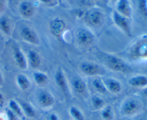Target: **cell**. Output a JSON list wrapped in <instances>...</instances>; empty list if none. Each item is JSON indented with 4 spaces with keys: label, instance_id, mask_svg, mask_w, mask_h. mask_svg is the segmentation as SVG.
I'll use <instances>...</instances> for the list:
<instances>
[{
    "label": "cell",
    "instance_id": "obj_1",
    "mask_svg": "<svg viewBox=\"0 0 147 120\" xmlns=\"http://www.w3.org/2000/svg\"><path fill=\"white\" fill-rule=\"evenodd\" d=\"M129 59L134 62L147 61V34H144L135 40L128 49Z\"/></svg>",
    "mask_w": 147,
    "mask_h": 120
},
{
    "label": "cell",
    "instance_id": "obj_2",
    "mask_svg": "<svg viewBox=\"0 0 147 120\" xmlns=\"http://www.w3.org/2000/svg\"><path fill=\"white\" fill-rule=\"evenodd\" d=\"M142 109V103L134 97H126L120 107V113L123 117H132L137 115Z\"/></svg>",
    "mask_w": 147,
    "mask_h": 120
},
{
    "label": "cell",
    "instance_id": "obj_3",
    "mask_svg": "<svg viewBox=\"0 0 147 120\" xmlns=\"http://www.w3.org/2000/svg\"><path fill=\"white\" fill-rule=\"evenodd\" d=\"M105 64L109 69L116 72L127 74L132 71V68L125 60L112 54H108L105 57Z\"/></svg>",
    "mask_w": 147,
    "mask_h": 120
},
{
    "label": "cell",
    "instance_id": "obj_4",
    "mask_svg": "<svg viewBox=\"0 0 147 120\" xmlns=\"http://www.w3.org/2000/svg\"><path fill=\"white\" fill-rule=\"evenodd\" d=\"M113 22L128 37H131V27L129 19L123 17L115 10L112 13Z\"/></svg>",
    "mask_w": 147,
    "mask_h": 120
},
{
    "label": "cell",
    "instance_id": "obj_5",
    "mask_svg": "<svg viewBox=\"0 0 147 120\" xmlns=\"http://www.w3.org/2000/svg\"><path fill=\"white\" fill-rule=\"evenodd\" d=\"M78 44L82 47H88L95 41V36L90 30L87 28H80L76 33Z\"/></svg>",
    "mask_w": 147,
    "mask_h": 120
},
{
    "label": "cell",
    "instance_id": "obj_6",
    "mask_svg": "<svg viewBox=\"0 0 147 120\" xmlns=\"http://www.w3.org/2000/svg\"><path fill=\"white\" fill-rule=\"evenodd\" d=\"M80 70L83 74L88 77H98L103 73V69L94 62L84 61L80 65Z\"/></svg>",
    "mask_w": 147,
    "mask_h": 120
},
{
    "label": "cell",
    "instance_id": "obj_7",
    "mask_svg": "<svg viewBox=\"0 0 147 120\" xmlns=\"http://www.w3.org/2000/svg\"><path fill=\"white\" fill-rule=\"evenodd\" d=\"M104 20L103 12L97 9L89 10L86 15V21L92 27H99L101 25Z\"/></svg>",
    "mask_w": 147,
    "mask_h": 120
},
{
    "label": "cell",
    "instance_id": "obj_8",
    "mask_svg": "<svg viewBox=\"0 0 147 120\" xmlns=\"http://www.w3.org/2000/svg\"><path fill=\"white\" fill-rule=\"evenodd\" d=\"M21 37L25 42L31 44L34 46H38L40 44V38L37 32L30 27L24 26L21 29Z\"/></svg>",
    "mask_w": 147,
    "mask_h": 120
},
{
    "label": "cell",
    "instance_id": "obj_9",
    "mask_svg": "<svg viewBox=\"0 0 147 120\" xmlns=\"http://www.w3.org/2000/svg\"><path fill=\"white\" fill-rule=\"evenodd\" d=\"M37 102L42 109H48L54 105L55 99L53 94L48 91L42 90L37 94Z\"/></svg>",
    "mask_w": 147,
    "mask_h": 120
},
{
    "label": "cell",
    "instance_id": "obj_10",
    "mask_svg": "<svg viewBox=\"0 0 147 120\" xmlns=\"http://www.w3.org/2000/svg\"><path fill=\"white\" fill-rule=\"evenodd\" d=\"M65 29V22L63 19L56 17L50 21V31L56 38H60L61 37Z\"/></svg>",
    "mask_w": 147,
    "mask_h": 120
},
{
    "label": "cell",
    "instance_id": "obj_11",
    "mask_svg": "<svg viewBox=\"0 0 147 120\" xmlns=\"http://www.w3.org/2000/svg\"><path fill=\"white\" fill-rule=\"evenodd\" d=\"M102 79H103L106 89L109 92L115 94L121 92L122 89H123L122 84L117 79L113 78V77H105Z\"/></svg>",
    "mask_w": 147,
    "mask_h": 120
},
{
    "label": "cell",
    "instance_id": "obj_12",
    "mask_svg": "<svg viewBox=\"0 0 147 120\" xmlns=\"http://www.w3.org/2000/svg\"><path fill=\"white\" fill-rule=\"evenodd\" d=\"M13 58L15 64L20 69L26 70L28 68L27 57L19 47H15L13 49Z\"/></svg>",
    "mask_w": 147,
    "mask_h": 120
},
{
    "label": "cell",
    "instance_id": "obj_13",
    "mask_svg": "<svg viewBox=\"0 0 147 120\" xmlns=\"http://www.w3.org/2000/svg\"><path fill=\"white\" fill-rule=\"evenodd\" d=\"M116 11L129 19L133 14V9L129 0H117Z\"/></svg>",
    "mask_w": 147,
    "mask_h": 120
},
{
    "label": "cell",
    "instance_id": "obj_14",
    "mask_svg": "<svg viewBox=\"0 0 147 120\" xmlns=\"http://www.w3.org/2000/svg\"><path fill=\"white\" fill-rule=\"evenodd\" d=\"M55 81L58 88L63 91L64 94H67L69 91L68 84H67V78L65 77L63 69L60 68L56 71L55 74Z\"/></svg>",
    "mask_w": 147,
    "mask_h": 120
},
{
    "label": "cell",
    "instance_id": "obj_15",
    "mask_svg": "<svg viewBox=\"0 0 147 120\" xmlns=\"http://www.w3.org/2000/svg\"><path fill=\"white\" fill-rule=\"evenodd\" d=\"M20 14L23 18H31L35 12V7L34 4L29 1H23L19 7Z\"/></svg>",
    "mask_w": 147,
    "mask_h": 120
},
{
    "label": "cell",
    "instance_id": "obj_16",
    "mask_svg": "<svg viewBox=\"0 0 147 120\" xmlns=\"http://www.w3.org/2000/svg\"><path fill=\"white\" fill-rule=\"evenodd\" d=\"M27 63L33 69H37L40 67L42 63V58L40 54L37 51L33 49L29 50L27 54Z\"/></svg>",
    "mask_w": 147,
    "mask_h": 120
},
{
    "label": "cell",
    "instance_id": "obj_17",
    "mask_svg": "<svg viewBox=\"0 0 147 120\" xmlns=\"http://www.w3.org/2000/svg\"><path fill=\"white\" fill-rule=\"evenodd\" d=\"M128 84L135 88L144 89L147 87V76L144 74H136L132 76L128 80Z\"/></svg>",
    "mask_w": 147,
    "mask_h": 120
},
{
    "label": "cell",
    "instance_id": "obj_18",
    "mask_svg": "<svg viewBox=\"0 0 147 120\" xmlns=\"http://www.w3.org/2000/svg\"><path fill=\"white\" fill-rule=\"evenodd\" d=\"M72 86L77 94H83L87 91V84L80 77H76L73 79Z\"/></svg>",
    "mask_w": 147,
    "mask_h": 120
},
{
    "label": "cell",
    "instance_id": "obj_19",
    "mask_svg": "<svg viewBox=\"0 0 147 120\" xmlns=\"http://www.w3.org/2000/svg\"><path fill=\"white\" fill-rule=\"evenodd\" d=\"M16 82L19 88L22 91H25L30 89L31 81L27 76L24 74H19L16 77Z\"/></svg>",
    "mask_w": 147,
    "mask_h": 120
},
{
    "label": "cell",
    "instance_id": "obj_20",
    "mask_svg": "<svg viewBox=\"0 0 147 120\" xmlns=\"http://www.w3.org/2000/svg\"><path fill=\"white\" fill-rule=\"evenodd\" d=\"M32 77L34 82L38 86H45L48 82V76L43 71L36 70L32 73Z\"/></svg>",
    "mask_w": 147,
    "mask_h": 120
},
{
    "label": "cell",
    "instance_id": "obj_21",
    "mask_svg": "<svg viewBox=\"0 0 147 120\" xmlns=\"http://www.w3.org/2000/svg\"><path fill=\"white\" fill-rule=\"evenodd\" d=\"M20 106L22 110L23 114L29 118H33L35 116V110L34 108L30 104L25 101H20Z\"/></svg>",
    "mask_w": 147,
    "mask_h": 120
},
{
    "label": "cell",
    "instance_id": "obj_22",
    "mask_svg": "<svg viewBox=\"0 0 147 120\" xmlns=\"http://www.w3.org/2000/svg\"><path fill=\"white\" fill-rule=\"evenodd\" d=\"M0 30L6 35H10L11 33V24L9 19L7 17L0 18Z\"/></svg>",
    "mask_w": 147,
    "mask_h": 120
},
{
    "label": "cell",
    "instance_id": "obj_23",
    "mask_svg": "<svg viewBox=\"0 0 147 120\" xmlns=\"http://www.w3.org/2000/svg\"><path fill=\"white\" fill-rule=\"evenodd\" d=\"M93 87L94 88L95 91L97 93L100 94H104L107 92V89H106V87L104 85V83H103V79L100 77H96L93 80Z\"/></svg>",
    "mask_w": 147,
    "mask_h": 120
},
{
    "label": "cell",
    "instance_id": "obj_24",
    "mask_svg": "<svg viewBox=\"0 0 147 120\" xmlns=\"http://www.w3.org/2000/svg\"><path fill=\"white\" fill-rule=\"evenodd\" d=\"M8 108L11 111H13L19 118H22V117H23V116H24L20 103L17 102L16 100L10 99L9 101Z\"/></svg>",
    "mask_w": 147,
    "mask_h": 120
},
{
    "label": "cell",
    "instance_id": "obj_25",
    "mask_svg": "<svg viewBox=\"0 0 147 120\" xmlns=\"http://www.w3.org/2000/svg\"><path fill=\"white\" fill-rule=\"evenodd\" d=\"M100 115L103 120H114V111L110 105L105 106L100 110Z\"/></svg>",
    "mask_w": 147,
    "mask_h": 120
},
{
    "label": "cell",
    "instance_id": "obj_26",
    "mask_svg": "<svg viewBox=\"0 0 147 120\" xmlns=\"http://www.w3.org/2000/svg\"><path fill=\"white\" fill-rule=\"evenodd\" d=\"M92 107L96 110H101L105 107V101L101 97L98 95H93L90 99Z\"/></svg>",
    "mask_w": 147,
    "mask_h": 120
},
{
    "label": "cell",
    "instance_id": "obj_27",
    "mask_svg": "<svg viewBox=\"0 0 147 120\" xmlns=\"http://www.w3.org/2000/svg\"><path fill=\"white\" fill-rule=\"evenodd\" d=\"M69 113L75 120H85L83 113L78 107H76V106H72L69 108Z\"/></svg>",
    "mask_w": 147,
    "mask_h": 120
},
{
    "label": "cell",
    "instance_id": "obj_28",
    "mask_svg": "<svg viewBox=\"0 0 147 120\" xmlns=\"http://www.w3.org/2000/svg\"><path fill=\"white\" fill-rule=\"evenodd\" d=\"M139 8L141 12L147 17V0H139Z\"/></svg>",
    "mask_w": 147,
    "mask_h": 120
},
{
    "label": "cell",
    "instance_id": "obj_29",
    "mask_svg": "<svg viewBox=\"0 0 147 120\" xmlns=\"http://www.w3.org/2000/svg\"><path fill=\"white\" fill-rule=\"evenodd\" d=\"M4 114H5L7 120H19V117L9 108L6 109Z\"/></svg>",
    "mask_w": 147,
    "mask_h": 120
},
{
    "label": "cell",
    "instance_id": "obj_30",
    "mask_svg": "<svg viewBox=\"0 0 147 120\" xmlns=\"http://www.w3.org/2000/svg\"><path fill=\"white\" fill-rule=\"evenodd\" d=\"M47 120H60V119L57 114H55V113H51L49 115Z\"/></svg>",
    "mask_w": 147,
    "mask_h": 120
},
{
    "label": "cell",
    "instance_id": "obj_31",
    "mask_svg": "<svg viewBox=\"0 0 147 120\" xmlns=\"http://www.w3.org/2000/svg\"><path fill=\"white\" fill-rule=\"evenodd\" d=\"M4 101H5V99H4V94L0 91V107H2L4 106Z\"/></svg>",
    "mask_w": 147,
    "mask_h": 120
},
{
    "label": "cell",
    "instance_id": "obj_32",
    "mask_svg": "<svg viewBox=\"0 0 147 120\" xmlns=\"http://www.w3.org/2000/svg\"><path fill=\"white\" fill-rule=\"evenodd\" d=\"M4 84V76H3L2 72L0 70V87L3 85Z\"/></svg>",
    "mask_w": 147,
    "mask_h": 120
},
{
    "label": "cell",
    "instance_id": "obj_33",
    "mask_svg": "<svg viewBox=\"0 0 147 120\" xmlns=\"http://www.w3.org/2000/svg\"><path fill=\"white\" fill-rule=\"evenodd\" d=\"M4 7V0H0V13L3 11Z\"/></svg>",
    "mask_w": 147,
    "mask_h": 120
},
{
    "label": "cell",
    "instance_id": "obj_34",
    "mask_svg": "<svg viewBox=\"0 0 147 120\" xmlns=\"http://www.w3.org/2000/svg\"><path fill=\"white\" fill-rule=\"evenodd\" d=\"M142 94H143V96L145 97V99L147 100V87L146 88L143 89V91H142Z\"/></svg>",
    "mask_w": 147,
    "mask_h": 120
},
{
    "label": "cell",
    "instance_id": "obj_35",
    "mask_svg": "<svg viewBox=\"0 0 147 120\" xmlns=\"http://www.w3.org/2000/svg\"><path fill=\"white\" fill-rule=\"evenodd\" d=\"M40 1H41L42 3H43V4H49L52 2V1H53V0H40Z\"/></svg>",
    "mask_w": 147,
    "mask_h": 120
},
{
    "label": "cell",
    "instance_id": "obj_36",
    "mask_svg": "<svg viewBox=\"0 0 147 120\" xmlns=\"http://www.w3.org/2000/svg\"><path fill=\"white\" fill-rule=\"evenodd\" d=\"M0 120H7L4 113V114H1V113H0Z\"/></svg>",
    "mask_w": 147,
    "mask_h": 120
},
{
    "label": "cell",
    "instance_id": "obj_37",
    "mask_svg": "<svg viewBox=\"0 0 147 120\" xmlns=\"http://www.w3.org/2000/svg\"><path fill=\"white\" fill-rule=\"evenodd\" d=\"M138 120H144V119H138Z\"/></svg>",
    "mask_w": 147,
    "mask_h": 120
},
{
    "label": "cell",
    "instance_id": "obj_38",
    "mask_svg": "<svg viewBox=\"0 0 147 120\" xmlns=\"http://www.w3.org/2000/svg\"><path fill=\"white\" fill-rule=\"evenodd\" d=\"M112 1H117V0H112Z\"/></svg>",
    "mask_w": 147,
    "mask_h": 120
}]
</instances>
